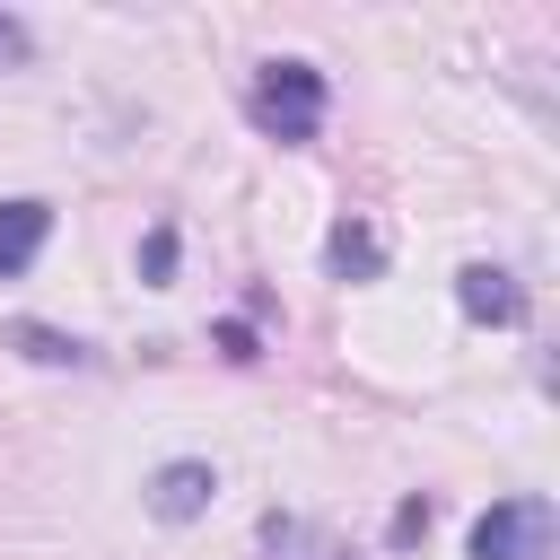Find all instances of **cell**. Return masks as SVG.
I'll use <instances>...</instances> for the list:
<instances>
[{
	"label": "cell",
	"instance_id": "obj_10",
	"mask_svg": "<svg viewBox=\"0 0 560 560\" xmlns=\"http://www.w3.org/2000/svg\"><path fill=\"white\" fill-rule=\"evenodd\" d=\"M26 61H35V26H26L18 9H0V79H9V70H26Z\"/></svg>",
	"mask_w": 560,
	"mask_h": 560
},
{
	"label": "cell",
	"instance_id": "obj_5",
	"mask_svg": "<svg viewBox=\"0 0 560 560\" xmlns=\"http://www.w3.org/2000/svg\"><path fill=\"white\" fill-rule=\"evenodd\" d=\"M44 245H52V201L9 192V201H0V280L35 271V254H44Z\"/></svg>",
	"mask_w": 560,
	"mask_h": 560
},
{
	"label": "cell",
	"instance_id": "obj_8",
	"mask_svg": "<svg viewBox=\"0 0 560 560\" xmlns=\"http://www.w3.org/2000/svg\"><path fill=\"white\" fill-rule=\"evenodd\" d=\"M262 551H271V560H350L341 542H324V534H306L298 516H262Z\"/></svg>",
	"mask_w": 560,
	"mask_h": 560
},
{
	"label": "cell",
	"instance_id": "obj_4",
	"mask_svg": "<svg viewBox=\"0 0 560 560\" xmlns=\"http://www.w3.org/2000/svg\"><path fill=\"white\" fill-rule=\"evenodd\" d=\"M455 306H464V324H525V289L499 262H464L455 271Z\"/></svg>",
	"mask_w": 560,
	"mask_h": 560
},
{
	"label": "cell",
	"instance_id": "obj_6",
	"mask_svg": "<svg viewBox=\"0 0 560 560\" xmlns=\"http://www.w3.org/2000/svg\"><path fill=\"white\" fill-rule=\"evenodd\" d=\"M324 271H332V280H376V271H385V236H376L368 219H332V236H324Z\"/></svg>",
	"mask_w": 560,
	"mask_h": 560
},
{
	"label": "cell",
	"instance_id": "obj_11",
	"mask_svg": "<svg viewBox=\"0 0 560 560\" xmlns=\"http://www.w3.org/2000/svg\"><path fill=\"white\" fill-rule=\"evenodd\" d=\"M420 534H429V499H402L394 508V542H420Z\"/></svg>",
	"mask_w": 560,
	"mask_h": 560
},
{
	"label": "cell",
	"instance_id": "obj_7",
	"mask_svg": "<svg viewBox=\"0 0 560 560\" xmlns=\"http://www.w3.org/2000/svg\"><path fill=\"white\" fill-rule=\"evenodd\" d=\"M9 341H18V359H35V368H96V350L79 341V332H52V324H9Z\"/></svg>",
	"mask_w": 560,
	"mask_h": 560
},
{
	"label": "cell",
	"instance_id": "obj_1",
	"mask_svg": "<svg viewBox=\"0 0 560 560\" xmlns=\"http://www.w3.org/2000/svg\"><path fill=\"white\" fill-rule=\"evenodd\" d=\"M324 114H332V88H324V70H315V61H298V52H271V61H254L245 122H254L262 140H280V149H306V140L324 131Z\"/></svg>",
	"mask_w": 560,
	"mask_h": 560
},
{
	"label": "cell",
	"instance_id": "obj_3",
	"mask_svg": "<svg viewBox=\"0 0 560 560\" xmlns=\"http://www.w3.org/2000/svg\"><path fill=\"white\" fill-rule=\"evenodd\" d=\"M149 516L158 525H192V516H210V499H219V472L201 464V455H166L158 472H149Z\"/></svg>",
	"mask_w": 560,
	"mask_h": 560
},
{
	"label": "cell",
	"instance_id": "obj_9",
	"mask_svg": "<svg viewBox=\"0 0 560 560\" xmlns=\"http://www.w3.org/2000/svg\"><path fill=\"white\" fill-rule=\"evenodd\" d=\"M140 280H149V289H166V280H175V228H166V219H158V228H149V245H140Z\"/></svg>",
	"mask_w": 560,
	"mask_h": 560
},
{
	"label": "cell",
	"instance_id": "obj_2",
	"mask_svg": "<svg viewBox=\"0 0 560 560\" xmlns=\"http://www.w3.org/2000/svg\"><path fill=\"white\" fill-rule=\"evenodd\" d=\"M551 534H560L551 499H542V490H516V499H490V508L472 516L464 560H551Z\"/></svg>",
	"mask_w": 560,
	"mask_h": 560
},
{
	"label": "cell",
	"instance_id": "obj_12",
	"mask_svg": "<svg viewBox=\"0 0 560 560\" xmlns=\"http://www.w3.org/2000/svg\"><path fill=\"white\" fill-rule=\"evenodd\" d=\"M219 350H228V359H262V350H254V324H236V315L219 324Z\"/></svg>",
	"mask_w": 560,
	"mask_h": 560
}]
</instances>
